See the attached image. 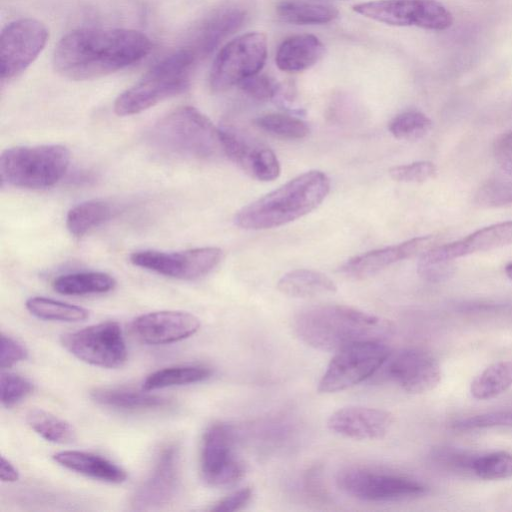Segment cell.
<instances>
[{"instance_id": "cell-1", "label": "cell", "mask_w": 512, "mask_h": 512, "mask_svg": "<svg viewBox=\"0 0 512 512\" xmlns=\"http://www.w3.org/2000/svg\"><path fill=\"white\" fill-rule=\"evenodd\" d=\"M150 38L127 28L85 27L63 36L53 53L54 70L74 81L100 78L144 59Z\"/></svg>"}, {"instance_id": "cell-2", "label": "cell", "mask_w": 512, "mask_h": 512, "mask_svg": "<svg viewBox=\"0 0 512 512\" xmlns=\"http://www.w3.org/2000/svg\"><path fill=\"white\" fill-rule=\"evenodd\" d=\"M293 327L302 342L327 352L356 343L385 342L394 333L389 320L340 304L307 307L297 313Z\"/></svg>"}, {"instance_id": "cell-3", "label": "cell", "mask_w": 512, "mask_h": 512, "mask_svg": "<svg viewBox=\"0 0 512 512\" xmlns=\"http://www.w3.org/2000/svg\"><path fill=\"white\" fill-rule=\"evenodd\" d=\"M330 186L324 172L307 171L240 209L234 223L247 230L285 225L316 209L328 195Z\"/></svg>"}, {"instance_id": "cell-4", "label": "cell", "mask_w": 512, "mask_h": 512, "mask_svg": "<svg viewBox=\"0 0 512 512\" xmlns=\"http://www.w3.org/2000/svg\"><path fill=\"white\" fill-rule=\"evenodd\" d=\"M147 140L159 155L183 160H210L224 154L220 129L191 106L179 107L150 129Z\"/></svg>"}, {"instance_id": "cell-5", "label": "cell", "mask_w": 512, "mask_h": 512, "mask_svg": "<svg viewBox=\"0 0 512 512\" xmlns=\"http://www.w3.org/2000/svg\"><path fill=\"white\" fill-rule=\"evenodd\" d=\"M197 59L184 47L165 56L115 100L114 111L130 116L185 91Z\"/></svg>"}, {"instance_id": "cell-6", "label": "cell", "mask_w": 512, "mask_h": 512, "mask_svg": "<svg viewBox=\"0 0 512 512\" xmlns=\"http://www.w3.org/2000/svg\"><path fill=\"white\" fill-rule=\"evenodd\" d=\"M70 152L62 145L16 146L0 157L2 184L45 189L59 182L68 170Z\"/></svg>"}, {"instance_id": "cell-7", "label": "cell", "mask_w": 512, "mask_h": 512, "mask_svg": "<svg viewBox=\"0 0 512 512\" xmlns=\"http://www.w3.org/2000/svg\"><path fill=\"white\" fill-rule=\"evenodd\" d=\"M267 59V39L263 33L249 32L224 45L216 55L209 75L213 91L223 92L259 73Z\"/></svg>"}, {"instance_id": "cell-8", "label": "cell", "mask_w": 512, "mask_h": 512, "mask_svg": "<svg viewBox=\"0 0 512 512\" xmlns=\"http://www.w3.org/2000/svg\"><path fill=\"white\" fill-rule=\"evenodd\" d=\"M336 482L347 495L368 502L397 501L418 497L427 491L423 484L410 477L368 466L344 468Z\"/></svg>"}, {"instance_id": "cell-9", "label": "cell", "mask_w": 512, "mask_h": 512, "mask_svg": "<svg viewBox=\"0 0 512 512\" xmlns=\"http://www.w3.org/2000/svg\"><path fill=\"white\" fill-rule=\"evenodd\" d=\"M353 11L391 26L443 31L453 24L452 13L438 0H374L354 5Z\"/></svg>"}, {"instance_id": "cell-10", "label": "cell", "mask_w": 512, "mask_h": 512, "mask_svg": "<svg viewBox=\"0 0 512 512\" xmlns=\"http://www.w3.org/2000/svg\"><path fill=\"white\" fill-rule=\"evenodd\" d=\"M390 355L384 342H362L337 352L322 375L317 390L335 393L353 387L374 375Z\"/></svg>"}, {"instance_id": "cell-11", "label": "cell", "mask_w": 512, "mask_h": 512, "mask_svg": "<svg viewBox=\"0 0 512 512\" xmlns=\"http://www.w3.org/2000/svg\"><path fill=\"white\" fill-rule=\"evenodd\" d=\"M61 344L79 360L102 368H118L127 360L123 333L114 321L66 333L61 336Z\"/></svg>"}, {"instance_id": "cell-12", "label": "cell", "mask_w": 512, "mask_h": 512, "mask_svg": "<svg viewBox=\"0 0 512 512\" xmlns=\"http://www.w3.org/2000/svg\"><path fill=\"white\" fill-rule=\"evenodd\" d=\"M234 426L216 422L204 432L200 453V471L204 481L214 487H226L244 475V465L236 452Z\"/></svg>"}, {"instance_id": "cell-13", "label": "cell", "mask_w": 512, "mask_h": 512, "mask_svg": "<svg viewBox=\"0 0 512 512\" xmlns=\"http://www.w3.org/2000/svg\"><path fill=\"white\" fill-rule=\"evenodd\" d=\"M48 37L47 27L37 19L20 18L8 23L0 38L2 82L23 73L43 51Z\"/></svg>"}, {"instance_id": "cell-14", "label": "cell", "mask_w": 512, "mask_h": 512, "mask_svg": "<svg viewBox=\"0 0 512 512\" xmlns=\"http://www.w3.org/2000/svg\"><path fill=\"white\" fill-rule=\"evenodd\" d=\"M222 250L199 247L177 252L141 250L130 255L140 268L180 280H195L210 273L221 261Z\"/></svg>"}, {"instance_id": "cell-15", "label": "cell", "mask_w": 512, "mask_h": 512, "mask_svg": "<svg viewBox=\"0 0 512 512\" xmlns=\"http://www.w3.org/2000/svg\"><path fill=\"white\" fill-rule=\"evenodd\" d=\"M180 480L179 448L168 444L157 456L150 475L133 493L132 508L145 511L168 505L178 493Z\"/></svg>"}, {"instance_id": "cell-16", "label": "cell", "mask_w": 512, "mask_h": 512, "mask_svg": "<svg viewBox=\"0 0 512 512\" xmlns=\"http://www.w3.org/2000/svg\"><path fill=\"white\" fill-rule=\"evenodd\" d=\"M381 368L384 375L411 394L433 390L441 380L436 359L421 349H403L388 356Z\"/></svg>"}, {"instance_id": "cell-17", "label": "cell", "mask_w": 512, "mask_h": 512, "mask_svg": "<svg viewBox=\"0 0 512 512\" xmlns=\"http://www.w3.org/2000/svg\"><path fill=\"white\" fill-rule=\"evenodd\" d=\"M200 320L185 311L163 310L142 314L131 324L134 336L147 345H166L194 335Z\"/></svg>"}, {"instance_id": "cell-18", "label": "cell", "mask_w": 512, "mask_h": 512, "mask_svg": "<svg viewBox=\"0 0 512 512\" xmlns=\"http://www.w3.org/2000/svg\"><path fill=\"white\" fill-rule=\"evenodd\" d=\"M437 243L436 236L428 235L368 251L347 260L341 267V272L355 279L367 278L401 260L421 256L438 245Z\"/></svg>"}, {"instance_id": "cell-19", "label": "cell", "mask_w": 512, "mask_h": 512, "mask_svg": "<svg viewBox=\"0 0 512 512\" xmlns=\"http://www.w3.org/2000/svg\"><path fill=\"white\" fill-rule=\"evenodd\" d=\"M512 244V221L492 224L467 237L444 245H436L423 253L418 263L450 262L459 257L485 252Z\"/></svg>"}, {"instance_id": "cell-20", "label": "cell", "mask_w": 512, "mask_h": 512, "mask_svg": "<svg viewBox=\"0 0 512 512\" xmlns=\"http://www.w3.org/2000/svg\"><path fill=\"white\" fill-rule=\"evenodd\" d=\"M393 416L382 409L347 406L336 410L328 419V428L346 438L374 440L383 438L390 430Z\"/></svg>"}, {"instance_id": "cell-21", "label": "cell", "mask_w": 512, "mask_h": 512, "mask_svg": "<svg viewBox=\"0 0 512 512\" xmlns=\"http://www.w3.org/2000/svg\"><path fill=\"white\" fill-rule=\"evenodd\" d=\"M246 18V11L238 6L220 8L206 17L189 35L182 47L197 61L210 55L218 45L238 30Z\"/></svg>"}, {"instance_id": "cell-22", "label": "cell", "mask_w": 512, "mask_h": 512, "mask_svg": "<svg viewBox=\"0 0 512 512\" xmlns=\"http://www.w3.org/2000/svg\"><path fill=\"white\" fill-rule=\"evenodd\" d=\"M493 153L498 171L477 190L475 202L483 207L512 205V130L501 134L494 142Z\"/></svg>"}, {"instance_id": "cell-23", "label": "cell", "mask_w": 512, "mask_h": 512, "mask_svg": "<svg viewBox=\"0 0 512 512\" xmlns=\"http://www.w3.org/2000/svg\"><path fill=\"white\" fill-rule=\"evenodd\" d=\"M53 459L71 471L103 482L119 484L127 479L123 468L94 453L65 450L54 454Z\"/></svg>"}, {"instance_id": "cell-24", "label": "cell", "mask_w": 512, "mask_h": 512, "mask_svg": "<svg viewBox=\"0 0 512 512\" xmlns=\"http://www.w3.org/2000/svg\"><path fill=\"white\" fill-rule=\"evenodd\" d=\"M324 52L325 47L316 36L294 35L280 44L275 62L284 72H302L314 66L323 57Z\"/></svg>"}, {"instance_id": "cell-25", "label": "cell", "mask_w": 512, "mask_h": 512, "mask_svg": "<svg viewBox=\"0 0 512 512\" xmlns=\"http://www.w3.org/2000/svg\"><path fill=\"white\" fill-rule=\"evenodd\" d=\"M91 398L98 404L120 410H153L173 405L169 398L150 394L148 391H136L129 388H96Z\"/></svg>"}, {"instance_id": "cell-26", "label": "cell", "mask_w": 512, "mask_h": 512, "mask_svg": "<svg viewBox=\"0 0 512 512\" xmlns=\"http://www.w3.org/2000/svg\"><path fill=\"white\" fill-rule=\"evenodd\" d=\"M277 289L293 298H312L337 291L332 279L311 269H295L284 274L277 283Z\"/></svg>"}, {"instance_id": "cell-27", "label": "cell", "mask_w": 512, "mask_h": 512, "mask_svg": "<svg viewBox=\"0 0 512 512\" xmlns=\"http://www.w3.org/2000/svg\"><path fill=\"white\" fill-rule=\"evenodd\" d=\"M52 286L59 294L79 296L109 292L115 288L116 280L104 272H77L55 278Z\"/></svg>"}, {"instance_id": "cell-28", "label": "cell", "mask_w": 512, "mask_h": 512, "mask_svg": "<svg viewBox=\"0 0 512 512\" xmlns=\"http://www.w3.org/2000/svg\"><path fill=\"white\" fill-rule=\"evenodd\" d=\"M113 207L104 200L94 199L77 204L66 215V227L70 234L82 237L91 229L111 218Z\"/></svg>"}, {"instance_id": "cell-29", "label": "cell", "mask_w": 512, "mask_h": 512, "mask_svg": "<svg viewBox=\"0 0 512 512\" xmlns=\"http://www.w3.org/2000/svg\"><path fill=\"white\" fill-rule=\"evenodd\" d=\"M279 18L296 25L326 24L338 17V10L330 5L303 1H284L277 5Z\"/></svg>"}, {"instance_id": "cell-30", "label": "cell", "mask_w": 512, "mask_h": 512, "mask_svg": "<svg viewBox=\"0 0 512 512\" xmlns=\"http://www.w3.org/2000/svg\"><path fill=\"white\" fill-rule=\"evenodd\" d=\"M212 374L209 367L202 365H181L159 369L143 381L142 389L153 391L172 386L188 385L208 379Z\"/></svg>"}, {"instance_id": "cell-31", "label": "cell", "mask_w": 512, "mask_h": 512, "mask_svg": "<svg viewBox=\"0 0 512 512\" xmlns=\"http://www.w3.org/2000/svg\"><path fill=\"white\" fill-rule=\"evenodd\" d=\"M512 386V361H498L485 368L470 386L473 398L488 400Z\"/></svg>"}, {"instance_id": "cell-32", "label": "cell", "mask_w": 512, "mask_h": 512, "mask_svg": "<svg viewBox=\"0 0 512 512\" xmlns=\"http://www.w3.org/2000/svg\"><path fill=\"white\" fill-rule=\"evenodd\" d=\"M30 428L45 440L56 444H70L76 439L73 426L57 416L41 410L32 409L26 415Z\"/></svg>"}, {"instance_id": "cell-33", "label": "cell", "mask_w": 512, "mask_h": 512, "mask_svg": "<svg viewBox=\"0 0 512 512\" xmlns=\"http://www.w3.org/2000/svg\"><path fill=\"white\" fill-rule=\"evenodd\" d=\"M25 305L32 315L43 320L71 323L89 317V311L83 307L41 296L29 298Z\"/></svg>"}, {"instance_id": "cell-34", "label": "cell", "mask_w": 512, "mask_h": 512, "mask_svg": "<svg viewBox=\"0 0 512 512\" xmlns=\"http://www.w3.org/2000/svg\"><path fill=\"white\" fill-rule=\"evenodd\" d=\"M255 125L266 133L281 139L299 140L309 134L305 121L292 115L268 113L257 117Z\"/></svg>"}, {"instance_id": "cell-35", "label": "cell", "mask_w": 512, "mask_h": 512, "mask_svg": "<svg viewBox=\"0 0 512 512\" xmlns=\"http://www.w3.org/2000/svg\"><path fill=\"white\" fill-rule=\"evenodd\" d=\"M390 133L397 139L417 140L426 136L432 122L424 113L417 110L404 111L389 123Z\"/></svg>"}, {"instance_id": "cell-36", "label": "cell", "mask_w": 512, "mask_h": 512, "mask_svg": "<svg viewBox=\"0 0 512 512\" xmlns=\"http://www.w3.org/2000/svg\"><path fill=\"white\" fill-rule=\"evenodd\" d=\"M471 471L484 480H500L512 477V454L499 451L474 457Z\"/></svg>"}, {"instance_id": "cell-37", "label": "cell", "mask_w": 512, "mask_h": 512, "mask_svg": "<svg viewBox=\"0 0 512 512\" xmlns=\"http://www.w3.org/2000/svg\"><path fill=\"white\" fill-rule=\"evenodd\" d=\"M246 172L257 180L273 181L280 175V163L271 149L257 146L250 158Z\"/></svg>"}, {"instance_id": "cell-38", "label": "cell", "mask_w": 512, "mask_h": 512, "mask_svg": "<svg viewBox=\"0 0 512 512\" xmlns=\"http://www.w3.org/2000/svg\"><path fill=\"white\" fill-rule=\"evenodd\" d=\"M1 403L12 407L30 395L34 386L31 381L11 372H2L0 379Z\"/></svg>"}, {"instance_id": "cell-39", "label": "cell", "mask_w": 512, "mask_h": 512, "mask_svg": "<svg viewBox=\"0 0 512 512\" xmlns=\"http://www.w3.org/2000/svg\"><path fill=\"white\" fill-rule=\"evenodd\" d=\"M493 427H512V410L495 411L456 420L452 428L458 431H470Z\"/></svg>"}, {"instance_id": "cell-40", "label": "cell", "mask_w": 512, "mask_h": 512, "mask_svg": "<svg viewBox=\"0 0 512 512\" xmlns=\"http://www.w3.org/2000/svg\"><path fill=\"white\" fill-rule=\"evenodd\" d=\"M436 166L430 161H416L413 163L392 167L390 177L398 182L423 183L436 175Z\"/></svg>"}, {"instance_id": "cell-41", "label": "cell", "mask_w": 512, "mask_h": 512, "mask_svg": "<svg viewBox=\"0 0 512 512\" xmlns=\"http://www.w3.org/2000/svg\"><path fill=\"white\" fill-rule=\"evenodd\" d=\"M238 86L245 94L260 101L270 100L277 93L275 82L259 73L245 79Z\"/></svg>"}, {"instance_id": "cell-42", "label": "cell", "mask_w": 512, "mask_h": 512, "mask_svg": "<svg viewBox=\"0 0 512 512\" xmlns=\"http://www.w3.org/2000/svg\"><path fill=\"white\" fill-rule=\"evenodd\" d=\"M27 356L28 351L23 344L8 335L1 334L0 367L2 369L12 367L25 360Z\"/></svg>"}, {"instance_id": "cell-43", "label": "cell", "mask_w": 512, "mask_h": 512, "mask_svg": "<svg viewBox=\"0 0 512 512\" xmlns=\"http://www.w3.org/2000/svg\"><path fill=\"white\" fill-rule=\"evenodd\" d=\"M253 491L245 487L220 499L209 509L216 512H233L242 509L251 499Z\"/></svg>"}, {"instance_id": "cell-44", "label": "cell", "mask_w": 512, "mask_h": 512, "mask_svg": "<svg viewBox=\"0 0 512 512\" xmlns=\"http://www.w3.org/2000/svg\"><path fill=\"white\" fill-rule=\"evenodd\" d=\"M434 457L437 463L457 470H471L472 461L474 459L457 451L449 450L437 451Z\"/></svg>"}, {"instance_id": "cell-45", "label": "cell", "mask_w": 512, "mask_h": 512, "mask_svg": "<svg viewBox=\"0 0 512 512\" xmlns=\"http://www.w3.org/2000/svg\"><path fill=\"white\" fill-rule=\"evenodd\" d=\"M321 473L319 468L313 467L309 469L304 478V487L308 494L313 497H324L325 488L321 482Z\"/></svg>"}, {"instance_id": "cell-46", "label": "cell", "mask_w": 512, "mask_h": 512, "mask_svg": "<svg viewBox=\"0 0 512 512\" xmlns=\"http://www.w3.org/2000/svg\"><path fill=\"white\" fill-rule=\"evenodd\" d=\"M0 479L3 482H15L19 479V472L16 467L5 457H1Z\"/></svg>"}, {"instance_id": "cell-47", "label": "cell", "mask_w": 512, "mask_h": 512, "mask_svg": "<svg viewBox=\"0 0 512 512\" xmlns=\"http://www.w3.org/2000/svg\"><path fill=\"white\" fill-rule=\"evenodd\" d=\"M505 273H506V275L508 276V278L512 281V263H509V264L505 267Z\"/></svg>"}]
</instances>
